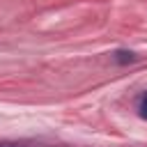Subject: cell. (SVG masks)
<instances>
[{
  "label": "cell",
  "mask_w": 147,
  "mask_h": 147,
  "mask_svg": "<svg viewBox=\"0 0 147 147\" xmlns=\"http://www.w3.org/2000/svg\"><path fill=\"white\" fill-rule=\"evenodd\" d=\"M138 110H140V117L147 119V92L140 96V103H138Z\"/></svg>",
  "instance_id": "cell-2"
},
{
  "label": "cell",
  "mask_w": 147,
  "mask_h": 147,
  "mask_svg": "<svg viewBox=\"0 0 147 147\" xmlns=\"http://www.w3.org/2000/svg\"><path fill=\"white\" fill-rule=\"evenodd\" d=\"M115 60H117L119 64L136 62V53H131V51H117V53H115Z\"/></svg>",
  "instance_id": "cell-1"
},
{
  "label": "cell",
  "mask_w": 147,
  "mask_h": 147,
  "mask_svg": "<svg viewBox=\"0 0 147 147\" xmlns=\"http://www.w3.org/2000/svg\"><path fill=\"white\" fill-rule=\"evenodd\" d=\"M0 147H30V145H25V142H14V140H2Z\"/></svg>",
  "instance_id": "cell-3"
}]
</instances>
